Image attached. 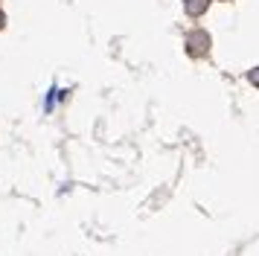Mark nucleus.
Here are the masks:
<instances>
[{
    "instance_id": "20e7f679",
    "label": "nucleus",
    "mask_w": 259,
    "mask_h": 256,
    "mask_svg": "<svg viewBox=\"0 0 259 256\" xmlns=\"http://www.w3.org/2000/svg\"><path fill=\"white\" fill-rule=\"evenodd\" d=\"M3 23H6V15H3V12H0V29H3Z\"/></svg>"
},
{
    "instance_id": "7ed1b4c3",
    "label": "nucleus",
    "mask_w": 259,
    "mask_h": 256,
    "mask_svg": "<svg viewBox=\"0 0 259 256\" xmlns=\"http://www.w3.org/2000/svg\"><path fill=\"white\" fill-rule=\"evenodd\" d=\"M247 79H250V81H253V84H256V88H259V67L247 70Z\"/></svg>"
},
{
    "instance_id": "f257e3e1",
    "label": "nucleus",
    "mask_w": 259,
    "mask_h": 256,
    "mask_svg": "<svg viewBox=\"0 0 259 256\" xmlns=\"http://www.w3.org/2000/svg\"><path fill=\"white\" fill-rule=\"evenodd\" d=\"M207 47H210V35L207 32H192L187 38V50H189V56H204L207 53Z\"/></svg>"
},
{
    "instance_id": "f03ea898",
    "label": "nucleus",
    "mask_w": 259,
    "mask_h": 256,
    "mask_svg": "<svg viewBox=\"0 0 259 256\" xmlns=\"http://www.w3.org/2000/svg\"><path fill=\"white\" fill-rule=\"evenodd\" d=\"M207 6H210V0H184V9H187L189 18H198V15H204V12H207Z\"/></svg>"
}]
</instances>
